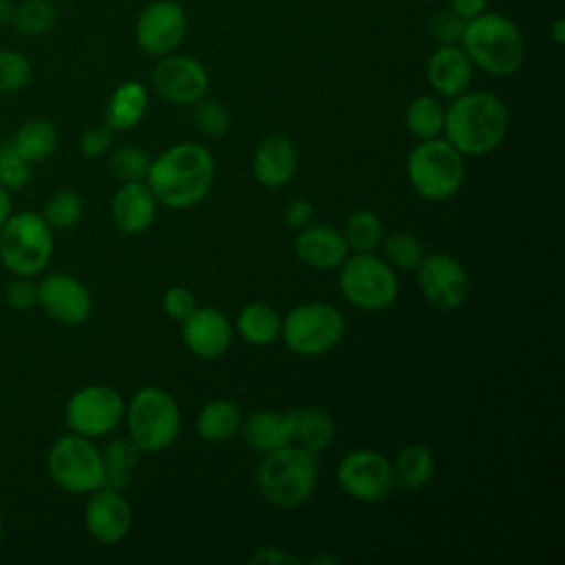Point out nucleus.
Returning a JSON list of instances; mask_svg holds the SVG:
<instances>
[{
    "instance_id": "f257e3e1",
    "label": "nucleus",
    "mask_w": 565,
    "mask_h": 565,
    "mask_svg": "<svg viewBox=\"0 0 565 565\" xmlns=\"http://www.w3.org/2000/svg\"><path fill=\"white\" fill-rule=\"evenodd\" d=\"M214 157L212 152L192 141H183L163 150L150 163L146 177L157 203L172 210H188L199 205L214 183Z\"/></svg>"
},
{
    "instance_id": "f03ea898",
    "label": "nucleus",
    "mask_w": 565,
    "mask_h": 565,
    "mask_svg": "<svg viewBox=\"0 0 565 565\" xmlns=\"http://www.w3.org/2000/svg\"><path fill=\"white\" fill-rule=\"evenodd\" d=\"M510 110L501 97L486 90H466L444 108V139L463 157H483L508 135Z\"/></svg>"
},
{
    "instance_id": "7ed1b4c3",
    "label": "nucleus",
    "mask_w": 565,
    "mask_h": 565,
    "mask_svg": "<svg viewBox=\"0 0 565 565\" xmlns=\"http://www.w3.org/2000/svg\"><path fill=\"white\" fill-rule=\"evenodd\" d=\"M316 483L318 455L296 444L263 455L256 468L258 492L274 508L294 510L305 505L316 492Z\"/></svg>"
},
{
    "instance_id": "20e7f679",
    "label": "nucleus",
    "mask_w": 565,
    "mask_h": 565,
    "mask_svg": "<svg viewBox=\"0 0 565 565\" xmlns=\"http://www.w3.org/2000/svg\"><path fill=\"white\" fill-rule=\"evenodd\" d=\"M461 46L470 62L488 75L508 77L525 60V42L519 26L501 13H479L466 22Z\"/></svg>"
},
{
    "instance_id": "39448f33",
    "label": "nucleus",
    "mask_w": 565,
    "mask_h": 565,
    "mask_svg": "<svg viewBox=\"0 0 565 565\" xmlns=\"http://www.w3.org/2000/svg\"><path fill=\"white\" fill-rule=\"evenodd\" d=\"M128 439L141 452H159L172 446L181 433L177 399L159 386L139 388L124 411Z\"/></svg>"
},
{
    "instance_id": "423d86ee",
    "label": "nucleus",
    "mask_w": 565,
    "mask_h": 565,
    "mask_svg": "<svg viewBox=\"0 0 565 565\" xmlns=\"http://www.w3.org/2000/svg\"><path fill=\"white\" fill-rule=\"evenodd\" d=\"M463 154L444 137L419 139L406 157V177L426 201L452 199L463 183Z\"/></svg>"
},
{
    "instance_id": "0eeeda50",
    "label": "nucleus",
    "mask_w": 565,
    "mask_h": 565,
    "mask_svg": "<svg viewBox=\"0 0 565 565\" xmlns=\"http://www.w3.org/2000/svg\"><path fill=\"white\" fill-rule=\"evenodd\" d=\"M347 333L344 313L322 300L300 302L282 316L280 338L300 358L324 355L335 349Z\"/></svg>"
},
{
    "instance_id": "6e6552de",
    "label": "nucleus",
    "mask_w": 565,
    "mask_h": 565,
    "mask_svg": "<svg viewBox=\"0 0 565 565\" xmlns=\"http://www.w3.org/2000/svg\"><path fill=\"white\" fill-rule=\"evenodd\" d=\"M338 285L349 305L362 311L388 309L399 291L395 269L373 252H353L338 267Z\"/></svg>"
},
{
    "instance_id": "1a4fd4ad",
    "label": "nucleus",
    "mask_w": 565,
    "mask_h": 565,
    "mask_svg": "<svg viewBox=\"0 0 565 565\" xmlns=\"http://www.w3.org/2000/svg\"><path fill=\"white\" fill-rule=\"evenodd\" d=\"M53 256V230L38 212H18L0 227V260L15 276L40 274Z\"/></svg>"
},
{
    "instance_id": "9d476101",
    "label": "nucleus",
    "mask_w": 565,
    "mask_h": 565,
    "mask_svg": "<svg viewBox=\"0 0 565 565\" xmlns=\"http://www.w3.org/2000/svg\"><path fill=\"white\" fill-rule=\"evenodd\" d=\"M46 470L51 479L71 494H90L104 486L99 448L77 433L53 441L46 455Z\"/></svg>"
},
{
    "instance_id": "9b49d317",
    "label": "nucleus",
    "mask_w": 565,
    "mask_h": 565,
    "mask_svg": "<svg viewBox=\"0 0 565 565\" xmlns=\"http://www.w3.org/2000/svg\"><path fill=\"white\" fill-rule=\"evenodd\" d=\"M126 402L108 384H88L71 395L64 408L71 433L95 439L113 433L124 419Z\"/></svg>"
},
{
    "instance_id": "f8f14e48",
    "label": "nucleus",
    "mask_w": 565,
    "mask_h": 565,
    "mask_svg": "<svg viewBox=\"0 0 565 565\" xmlns=\"http://www.w3.org/2000/svg\"><path fill=\"white\" fill-rule=\"evenodd\" d=\"M340 490L360 503H377L393 490L391 459L371 448H355L340 457L335 466Z\"/></svg>"
},
{
    "instance_id": "ddd939ff",
    "label": "nucleus",
    "mask_w": 565,
    "mask_h": 565,
    "mask_svg": "<svg viewBox=\"0 0 565 565\" xmlns=\"http://www.w3.org/2000/svg\"><path fill=\"white\" fill-rule=\"evenodd\" d=\"M422 296L441 311L459 309L470 294V276L459 258L446 252H433L415 269Z\"/></svg>"
},
{
    "instance_id": "4468645a",
    "label": "nucleus",
    "mask_w": 565,
    "mask_h": 565,
    "mask_svg": "<svg viewBox=\"0 0 565 565\" xmlns=\"http://www.w3.org/2000/svg\"><path fill=\"white\" fill-rule=\"evenodd\" d=\"M152 88L170 104L192 106L207 95L210 75L205 66L190 55L168 53L161 55L152 68Z\"/></svg>"
},
{
    "instance_id": "2eb2a0df",
    "label": "nucleus",
    "mask_w": 565,
    "mask_h": 565,
    "mask_svg": "<svg viewBox=\"0 0 565 565\" xmlns=\"http://www.w3.org/2000/svg\"><path fill=\"white\" fill-rule=\"evenodd\" d=\"M188 31V18L179 2L157 0L150 2L137 18L135 40L148 55L161 57L174 53Z\"/></svg>"
},
{
    "instance_id": "dca6fc26",
    "label": "nucleus",
    "mask_w": 565,
    "mask_h": 565,
    "mask_svg": "<svg viewBox=\"0 0 565 565\" xmlns=\"http://www.w3.org/2000/svg\"><path fill=\"white\" fill-rule=\"evenodd\" d=\"M38 305L62 324H82L93 313V296L88 287L64 271L44 276L38 282Z\"/></svg>"
},
{
    "instance_id": "f3484780",
    "label": "nucleus",
    "mask_w": 565,
    "mask_h": 565,
    "mask_svg": "<svg viewBox=\"0 0 565 565\" xmlns=\"http://www.w3.org/2000/svg\"><path fill=\"white\" fill-rule=\"evenodd\" d=\"M84 525L95 541L106 545L119 543L132 527V508L124 499L121 490L102 486L93 490L86 501Z\"/></svg>"
},
{
    "instance_id": "a211bd4d",
    "label": "nucleus",
    "mask_w": 565,
    "mask_h": 565,
    "mask_svg": "<svg viewBox=\"0 0 565 565\" xmlns=\"http://www.w3.org/2000/svg\"><path fill=\"white\" fill-rule=\"evenodd\" d=\"M181 338L192 355L201 360H216L230 349L232 324L221 309L196 307L181 320Z\"/></svg>"
},
{
    "instance_id": "6ab92c4d",
    "label": "nucleus",
    "mask_w": 565,
    "mask_h": 565,
    "mask_svg": "<svg viewBox=\"0 0 565 565\" xmlns=\"http://www.w3.org/2000/svg\"><path fill=\"white\" fill-rule=\"evenodd\" d=\"M296 258L309 269H338L349 256V245L340 230L327 223H309L298 230L294 241Z\"/></svg>"
},
{
    "instance_id": "aec40b11",
    "label": "nucleus",
    "mask_w": 565,
    "mask_h": 565,
    "mask_svg": "<svg viewBox=\"0 0 565 565\" xmlns=\"http://www.w3.org/2000/svg\"><path fill=\"white\" fill-rule=\"evenodd\" d=\"M252 172L256 181L269 190H278L291 183L298 172V148L280 132L267 135L254 150Z\"/></svg>"
},
{
    "instance_id": "412c9836",
    "label": "nucleus",
    "mask_w": 565,
    "mask_h": 565,
    "mask_svg": "<svg viewBox=\"0 0 565 565\" xmlns=\"http://www.w3.org/2000/svg\"><path fill=\"white\" fill-rule=\"evenodd\" d=\"M426 77L437 95L452 99L470 88L475 64L461 44H439L426 62Z\"/></svg>"
},
{
    "instance_id": "4be33fe9",
    "label": "nucleus",
    "mask_w": 565,
    "mask_h": 565,
    "mask_svg": "<svg viewBox=\"0 0 565 565\" xmlns=\"http://www.w3.org/2000/svg\"><path fill=\"white\" fill-rule=\"evenodd\" d=\"M157 199L146 181H126L115 192L110 203V216L121 234H143L157 216Z\"/></svg>"
},
{
    "instance_id": "5701e85b",
    "label": "nucleus",
    "mask_w": 565,
    "mask_h": 565,
    "mask_svg": "<svg viewBox=\"0 0 565 565\" xmlns=\"http://www.w3.org/2000/svg\"><path fill=\"white\" fill-rule=\"evenodd\" d=\"M291 424V444L318 455L327 450L335 437V419L318 406H296L287 411Z\"/></svg>"
},
{
    "instance_id": "b1692460",
    "label": "nucleus",
    "mask_w": 565,
    "mask_h": 565,
    "mask_svg": "<svg viewBox=\"0 0 565 565\" xmlns=\"http://www.w3.org/2000/svg\"><path fill=\"white\" fill-rule=\"evenodd\" d=\"M241 430L245 444L260 455H267L291 444V424L287 411H254L247 417H243Z\"/></svg>"
},
{
    "instance_id": "393cba45",
    "label": "nucleus",
    "mask_w": 565,
    "mask_h": 565,
    "mask_svg": "<svg viewBox=\"0 0 565 565\" xmlns=\"http://www.w3.org/2000/svg\"><path fill=\"white\" fill-rule=\"evenodd\" d=\"M282 316L263 300H252L236 316V333L252 347H269L280 338Z\"/></svg>"
},
{
    "instance_id": "a878e982",
    "label": "nucleus",
    "mask_w": 565,
    "mask_h": 565,
    "mask_svg": "<svg viewBox=\"0 0 565 565\" xmlns=\"http://www.w3.org/2000/svg\"><path fill=\"white\" fill-rule=\"evenodd\" d=\"M243 424V413L232 399H210L201 406L196 415V433L207 444H223L232 439Z\"/></svg>"
},
{
    "instance_id": "bb28decb",
    "label": "nucleus",
    "mask_w": 565,
    "mask_h": 565,
    "mask_svg": "<svg viewBox=\"0 0 565 565\" xmlns=\"http://www.w3.org/2000/svg\"><path fill=\"white\" fill-rule=\"evenodd\" d=\"M393 483L402 490H419L435 475V455L424 444H406L393 459Z\"/></svg>"
},
{
    "instance_id": "cd10ccee",
    "label": "nucleus",
    "mask_w": 565,
    "mask_h": 565,
    "mask_svg": "<svg viewBox=\"0 0 565 565\" xmlns=\"http://www.w3.org/2000/svg\"><path fill=\"white\" fill-rule=\"evenodd\" d=\"M146 106H148L146 86L137 79H128L119 84L108 99L106 126L113 130H130L143 119Z\"/></svg>"
},
{
    "instance_id": "c85d7f7f",
    "label": "nucleus",
    "mask_w": 565,
    "mask_h": 565,
    "mask_svg": "<svg viewBox=\"0 0 565 565\" xmlns=\"http://www.w3.org/2000/svg\"><path fill=\"white\" fill-rule=\"evenodd\" d=\"M99 455H102L104 486L113 490H124L137 470L141 450L128 437H115L99 450Z\"/></svg>"
},
{
    "instance_id": "c756f323",
    "label": "nucleus",
    "mask_w": 565,
    "mask_h": 565,
    "mask_svg": "<svg viewBox=\"0 0 565 565\" xmlns=\"http://www.w3.org/2000/svg\"><path fill=\"white\" fill-rule=\"evenodd\" d=\"M11 146L29 163L44 161L57 148V128L49 119H26L13 135Z\"/></svg>"
},
{
    "instance_id": "7c9ffc66",
    "label": "nucleus",
    "mask_w": 565,
    "mask_h": 565,
    "mask_svg": "<svg viewBox=\"0 0 565 565\" xmlns=\"http://www.w3.org/2000/svg\"><path fill=\"white\" fill-rule=\"evenodd\" d=\"M340 232L349 245V252H375L384 238V225L380 216L364 207L353 210Z\"/></svg>"
},
{
    "instance_id": "2f4dec72",
    "label": "nucleus",
    "mask_w": 565,
    "mask_h": 565,
    "mask_svg": "<svg viewBox=\"0 0 565 565\" xmlns=\"http://www.w3.org/2000/svg\"><path fill=\"white\" fill-rule=\"evenodd\" d=\"M406 128L415 139L441 137L444 130V106L433 95H419L406 106Z\"/></svg>"
},
{
    "instance_id": "473e14b6",
    "label": "nucleus",
    "mask_w": 565,
    "mask_h": 565,
    "mask_svg": "<svg viewBox=\"0 0 565 565\" xmlns=\"http://www.w3.org/2000/svg\"><path fill=\"white\" fill-rule=\"evenodd\" d=\"M380 249H382V258L393 269H404V271H415L422 258L426 256L424 243L411 232H393L384 236L380 243Z\"/></svg>"
},
{
    "instance_id": "72a5a7b5",
    "label": "nucleus",
    "mask_w": 565,
    "mask_h": 565,
    "mask_svg": "<svg viewBox=\"0 0 565 565\" xmlns=\"http://www.w3.org/2000/svg\"><path fill=\"white\" fill-rule=\"evenodd\" d=\"M11 22L22 35L46 33L55 24V7L49 0H22L20 7H13Z\"/></svg>"
},
{
    "instance_id": "f704fd0d",
    "label": "nucleus",
    "mask_w": 565,
    "mask_h": 565,
    "mask_svg": "<svg viewBox=\"0 0 565 565\" xmlns=\"http://www.w3.org/2000/svg\"><path fill=\"white\" fill-rule=\"evenodd\" d=\"M84 214V199L75 190H57L44 205L42 218L51 230H68Z\"/></svg>"
},
{
    "instance_id": "c9c22d12",
    "label": "nucleus",
    "mask_w": 565,
    "mask_h": 565,
    "mask_svg": "<svg viewBox=\"0 0 565 565\" xmlns=\"http://www.w3.org/2000/svg\"><path fill=\"white\" fill-rule=\"evenodd\" d=\"M150 163H152V157L137 146H121V148L113 150V154L108 159L110 172L121 183L146 181V177L150 172Z\"/></svg>"
},
{
    "instance_id": "e433bc0d",
    "label": "nucleus",
    "mask_w": 565,
    "mask_h": 565,
    "mask_svg": "<svg viewBox=\"0 0 565 565\" xmlns=\"http://www.w3.org/2000/svg\"><path fill=\"white\" fill-rule=\"evenodd\" d=\"M192 121L196 130L210 139L223 137L230 130V110L218 99L201 97L196 104H192Z\"/></svg>"
},
{
    "instance_id": "4c0bfd02",
    "label": "nucleus",
    "mask_w": 565,
    "mask_h": 565,
    "mask_svg": "<svg viewBox=\"0 0 565 565\" xmlns=\"http://www.w3.org/2000/svg\"><path fill=\"white\" fill-rule=\"evenodd\" d=\"M31 179V163L18 154L9 143L0 146V185L7 190H20Z\"/></svg>"
},
{
    "instance_id": "58836bf2",
    "label": "nucleus",
    "mask_w": 565,
    "mask_h": 565,
    "mask_svg": "<svg viewBox=\"0 0 565 565\" xmlns=\"http://www.w3.org/2000/svg\"><path fill=\"white\" fill-rule=\"evenodd\" d=\"M31 79V64L15 51H0V93H13Z\"/></svg>"
},
{
    "instance_id": "ea45409f",
    "label": "nucleus",
    "mask_w": 565,
    "mask_h": 565,
    "mask_svg": "<svg viewBox=\"0 0 565 565\" xmlns=\"http://www.w3.org/2000/svg\"><path fill=\"white\" fill-rule=\"evenodd\" d=\"M466 22L459 13H455L450 7L433 13L428 20V33L437 44H461Z\"/></svg>"
},
{
    "instance_id": "a19ab883",
    "label": "nucleus",
    "mask_w": 565,
    "mask_h": 565,
    "mask_svg": "<svg viewBox=\"0 0 565 565\" xmlns=\"http://www.w3.org/2000/svg\"><path fill=\"white\" fill-rule=\"evenodd\" d=\"M161 307L172 320H183L185 316H190L196 309V296L188 287L174 285V287L166 289V294L161 298Z\"/></svg>"
},
{
    "instance_id": "79ce46f5",
    "label": "nucleus",
    "mask_w": 565,
    "mask_h": 565,
    "mask_svg": "<svg viewBox=\"0 0 565 565\" xmlns=\"http://www.w3.org/2000/svg\"><path fill=\"white\" fill-rule=\"evenodd\" d=\"M4 298H7V305L18 311L31 309L38 305V282H31L29 276H18L4 289Z\"/></svg>"
},
{
    "instance_id": "37998d69",
    "label": "nucleus",
    "mask_w": 565,
    "mask_h": 565,
    "mask_svg": "<svg viewBox=\"0 0 565 565\" xmlns=\"http://www.w3.org/2000/svg\"><path fill=\"white\" fill-rule=\"evenodd\" d=\"M113 143V128L108 126H95L88 128L82 137H79V152L86 159H97L102 154H106V150Z\"/></svg>"
},
{
    "instance_id": "c03bdc74",
    "label": "nucleus",
    "mask_w": 565,
    "mask_h": 565,
    "mask_svg": "<svg viewBox=\"0 0 565 565\" xmlns=\"http://www.w3.org/2000/svg\"><path fill=\"white\" fill-rule=\"evenodd\" d=\"M247 563L252 565H300V558L278 545H265V547H256L249 556Z\"/></svg>"
},
{
    "instance_id": "a18cd8bd",
    "label": "nucleus",
    "mask_w": 565,
    "mask_h": 565,
    "mask_svg": "<svg viewBox=\"0 0 565 565\" xmlns=\"http://www.w3.org/2000/svg\"><path fill=\"white\" fill-rule=\"evenodd\" d=\"M311 218H313V205H311L307 199L296 196V199H291V201L287 203V207H285V223H287L289 227L300 230V227L309 225Z\"/></svg>"
},
{
    "instance_id": "49530a36",
    "label": "nucleus",
    "mask_w": 565,
    "mask_h": 565,
    "mask_svg": "<svg viewBox=\"0 0 565 565\" xmlns=\"http://www.w3.org/2000/svg\"><path fill=\"white\" fill-rule=\"evenodd\" d=\"M488 0H450V9L459 13L463 20H472L486 11Z\"/></svg>"
},
{
    "instance_id": "de8ad7c7",
    "label": "nucleus",
    "mask_w": 565,
    "mask_h": 565,
    "mask_svg": "<svg viewBox=\"0 0 565 565\" xmlns=\"http://www.w3.org/2000/svg\"><path fill=\"white\" fill-rule=\"evenodd\" d=\"M9 216H11V196H9V190L0 185V227L7 223Z\"/></svg>"
},
{
    "instance_id": "09e8293b",
    "label": "nucleus",
    "mask_w": 565,
    "mask_h": 565,
    "mask_svg": "<svg viewBox=\"0 0 565 565\" xmlns=\"http://www.w3.org/2000/svg\"><path fill=\"white\" fill-rule=\"evenodd\" d=\"M552 40H554L556 44H563V42H565V20H563V18H556V20L552 22Z\"/></svg>"
},
{
    "instance_id": "8fccbe9b",
    "label": "nucleus",
    "mask_w": 565,
    "mask_h": 565,
    "mask_svg": "<svg viewBox=\"0 0 565 565\" xmlns=\"http://www.w3.org/2000/svg\"><path fill=\"white\" fill-rule=\"evenodd\" d=\"M307 563L309 565H338L340 556H335V554H316Z\"/></svg>"
},
{
    "instance_id": "3c124183",
    "label": "nucleus",
    "mask_w": 565,
    "mask_h": 565,
    "mask_svg": "<svg viewBox=\"0 0 565 565\" xmlns=\"http://www.w3.org/2000/svg\"><path fill=\"white\" fill-rule=\"evenodd\" d=\"M11 15H13V4L11 0H0V26L11 22Z\"/></svg>"
},
{
    "instance_id": "603ef678",
    "label": "nucleus",
    "mask_w": 565,
    "mask_h": 565,
    "mask_svg": "<svg viewBox=\"0 0 565 565\" xmlns=\"http://www.w3.org/2000/svg\"><path fill=\"white\" fill-rule=\"evenodd\" d=\"M0 541H2V519H0Z\"/></svg>"
}]
</instances>
